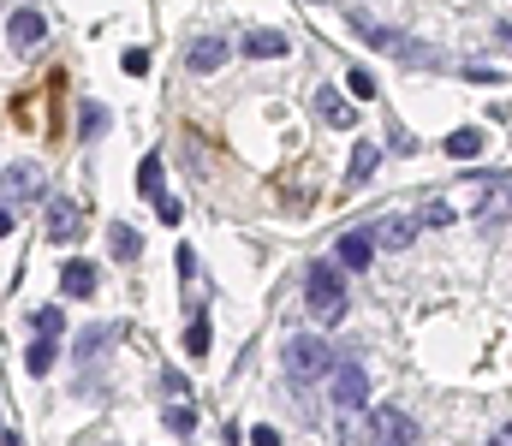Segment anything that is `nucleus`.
<instances>
[{"label":"nucleus","instance_id":"nucleus-1","mask_svg":"<svg viewBox=\"0 0 512 446\" xmlns=\"http://www.w3.org/2000/svg\"><path fill=\"white\" fill-rule=\"evenodd\" d=\"M304 304H310L316 328H334L340 315H346V274L334 262H316L310 280H304Z\"/></svg>","mask_w":512,"mask_h":446},{"label":"nucleus","instance_id":"nucleus-2","mask_svg":"<svg viewBox=\"0 0 512 446\" xmlns=\"http://www.w3.org/2000/svg\"><path fill=\"white\" fill-rule=\"evenodd\" d=\"M286 375H292L298 387L328 381V375H334V351H328V339H316V333H292V339H286Z\"/></svg>","mask_w":512,"mask_h":446},{"label":"nucleus","instance_id":"nucleus-3","mask_svg":"<svg viewBox=\"0 0 512 446\" xmlns=\"http://www.w3.org/2000/svg\"><path fill=\"white\" fill-rule=\"evenodd\" d=\"M42 191H48V185H42L36 161H19V167H6V179H0V203H6V209H24V203H36Z\"/></svg>","mask_w":512,"mask_h":446},{"label":"nucleus","instance_id":"nucleus-4","mask_svg":"<svg viewBox=\"0 0 512 446\" xmlns=\"http://www.w3.org/2000/svg\"><path fill=\"white\" fill-rule=\"evenodd\" d=\"M78 233H84V203L78 196H48V238L72 244Z\"/></svg>","mask_w":512,"mask_h":446},{"label":"nucleus","instance_id":"nucleus-5","mask_svg":"<svg viewBox=\"0 0 512 446\" xmlns=\"http://www.w3.org/2000/svg\"><path fill=\"white\" fill-rule=\"evenodd\" d=\"M6 42H12L19 54H36L42 42H48V19H42V12H30V6H19V12L6 19Z\"/></svg>","mask_w":512,"mask_h":446},{"label":"nucleus","instance_id":"nucleus-6","mask_svg":"<svg viewBox=\"0 0 512 446\" xmlns=\"http://www.w3.org/2000/svg\"><path fill=\"white\" fill-rule=\"evenodd\" d=\"M375 238V251H412V238H417V214H381L370 227Z\"/></svg>","mask_w":512,"mask_h":446},{"label":"nucleus","instance_id":"nucleus-7","mask_svg":"<svg viewBox=\"0 0 512 446\" xmlns=\"http://www.w3.org/2000/svg\"><path fill=\"white\" fill-rule=\"evenodd\" d=\"M328 381H334V405H340V410H357L364 399H370V375H364L357 363H334V375H328Z\"/></svg>","mask_w":512,"mask_h":446},{"label":"nucleus","instance_id":"nucleus-8","mask_svg":"<svg viewBox=\"0 0 512 446\" xmlns=\"http://www.w3.org/2000/svg\"><path fill=\"white\" fill-rule=\"evenodd\" d=\"M352 30L370 42V48H381V54H405V36H399L394 24H375V19H364V12H352Z\"/></svg>","mask_w":512,"mask_h":446},{"label":"nucleus","instance_id":"nucleus-9","mask_svg":"<svg viewBox=\"0 0 512 446\" xmlns=\"http://www.w3.org/2000/svg\"><path fill=\"white\" fill-rule=\"evenodd\" d=\"M227 54H233V48H227L220 36H197L191 48H185V66H191V72H220Z\"/></svg>","mask_w":512,"mask_h":446},{"label":"nucleus","instance_id":"nucleus-10","mask_svg":"<svg viewBox=\"0 0 512 446\" xmlns=\"http://www.w3.org/2000/svg\"><path fill=\"white\" fill-rule=\"evenodd\" d=\"M500 214H512V185H507V179H489V173H483V203H476V220L489 227V220H500Z\"/></svg>","mask_w":512,"mask_h":446},{"label":"nucleus","instance_id":"nucleus-11","mask_svg":"<svg viewBox=\"0 0 512 446\" xmlns=\"http://www.w3.org/2000/svg\"><path fill=\"white\" fill-rule=\"evenodd\" d=\"M370 428L381 434V441H394V446H412V441H417V423L405 417V410H375Z\"/></svg>","mask_w":512,"mask_h":446},{"label":"nucleus","instance_id":"nucleus-12","mask_svg":"<svg viewBox=\"0 0 512 446\" xmlns=\"http://www.w3.org/2000/svg\"><path fill=\"white\" fill-rule=\"evenodd\" d=\"M340 268H352V274H364V268H370V262H375V238L370 233H346V238H340Z\"/></svg>","mask_w":512,"mask_h":446},{"label":"nucleus","instance_id":"nucleus-13","mask_svg":"<svg viewBox=\"0 0 512 446\" xmlns=\"http://www.w3.org/2000/svg\"><path fill=\"white\" fill-rule=\"evenodd\" d=\"M316 119H322V125H334V131H352V125H357V114L334 96V90H316Z\"/></svg>","mask_w":512,"mask_h":446},{"label":"nucleus","instance_id":"nucleus-14","mask_svg":"<svg viewBox=\"0 0 512 446\" xmlns=\"http://www.w3.org/2000/svg\"><path fill=\"white\" fill-rule=\"evenodd\" d=\"M244 54H251V60H286V54H292V42L280 36V30H251V36H244Z\"/></svg>","mask_w":512,"mask_h":446},{"label":"nucleus","instance_id":"nucleus-15","mask_svg":"<svg viewBox=\"0 0 512 446\" xmlns=\"http://www.w3.org/2000/svg\"><path fill=\"white\" fill-rule=\"evenodd\" d=\"M60 291L66 298H96V268L90 262H66L60 268Z\"/></svg>","mask_w":512,"mask_h":446},{"label":"nucleus","instance_id":"nucleus-16","mask_svg":"<svg viewBox=\"0 0 512 446\" xmlns=\"http://www.w3.org/2000/svg\"><path fill=\"white\" fill-rule=\"evenodd\" d=\"M167 428H173L179 441L197 434V410H191V399H167Z\"/></svg>","mask_w":512,"mask_h":446},{"label":"nucleus","instance_id":"nucleus-17","mask_svg":"<svg viewBox=\"0 0 512 446\" xmlns=\"http://www.w3.org/2000/svg\"><path fill=\"white\" fill-rule=\"evenodd\" d=\"M375 167H381V149H375V143H357V149H352V167H346V179H352V185H364Z\"/></svg>","mask_w":512,"mask_h":446},{"label":"nucleus","instance_id":"nucleus-18","mask_svg":"<svg viewBox=\"0 0 512 446\" xmlns=\"http://www.w3.org/2000/svg\"><path fill=\"white\" fill-rule=\"evenodd\" d=\"M114 339H119V328H90V333L78 339V363H96V357L114 346Z\"/></svg>","mask_w":512,"mask_h":446},{"label":"nucleus","instance_id":"nucleus-19","mask_svg":"<svg viewBox=\"0 0 512 446\" xmlns=\"http://www.w3.org/2000/svg\"><path fill=\"white\" fill-rule=\"evenodd\" d=\"M483 143H489L483 131H453V137H447V155H453V161H476V155H483Z\"/></svg>","mask_w":512,"mask_h":446},{"label":"nucleus","instance_id":"nucleus-20","mask_svg":"<svg viewBox=\"0 0 512 446\" xmlns=\"http://www.w3.org/2000/svg\"><path fill=\"white\" fill-rule=\"evenodd\" d=\"M108 244H114V256H119V262H132V256H143V238L132 233V227H125V220H119L114 233H108Z\"/></svg>","mask_w":512,"mask_h":446},{"label":"nucleus","instance_id":"nucleus-21","mask_svg":"<svg viewBox=\"0 0 512 446\" xmlns=\"http://www.w3.org/2000/svg\"><path fill=\"white\" fill-rule=\"evenodd\" d=\"M24 369H30V375H48V369H54V339H42V333H36V346L24 351Z\"/></svg>","mask_w":512,"mask_h":446},{"label":"nucleus","instance_id":"nucleus-22","mask_svg":"<svg viewBox=\"0 0 512 446\" xmlns=\"http://www.w3.org/2000/svg\"><path fill=\"white\" fill-rule=\"evenodd\" d=\"M346 90H352L357 101H375V96H381V84H375V72H364V66H352V72H346Z\"/></svg>","mask_w":512,"mask_h":446},{"label":"nucleus","instance_id":"nucleus-23","mask_svg":"<svg viewBox=\"0 0 512 446\" xmlns=\"http://www.w3.org/2000/svg\"><path fill=\"white\" fill-rule=\"evenodd\" d=\"M138 191L156 203L161 196V155H143V167H138Z\"/></svg>","mask_w":512,"mask_h":446},{"label":"nucleus","instance_id":"nucleus-24","mask_svg":"<svg viewBox=\"0 0 512 446\" xmlns=\"http://www.w3.org/2000/svg\"><path fill=\"white\" fill-rule=\"evenodd\" d=\"M30 322H36V333H42V339H60V328H66V315H60L54 304H42V310L30 315Z\"/></svg>","mask_w":512,"mask_h":446},{"label":"nucleus","instance_id":"nucleus-25","mask_svg":"<svg viewBox=\"0 0 512 446\" xmlns=\"http://www.w3.org/2000/svg\"><path fill=\"white\" fill-rule=\"evenodd\" d=\"M179 268H185V291H191V304H197V298H203V280H197V251H191V244L179 251Z\"/></svg>","mask_w":512,"mask_h":446},{"label":"nucleus","instance_id":"nucleus-26","mask_svg":"<svg viewBox=\"0 0 512 446\" xmlns=\"http://www.w3.org/2000/svg\"><path fill=\"white\" fill-rule=\"evenodd\" d=\"M78 119H84V137H96L101 125H108V108H101V101H84V108H78Z\"/></svg>","mask_w":512,"mask_h":446},{"label":"nucleus","instance_id":"nucleus-27","mask_svg":"<svg viewBox=\"0 0 512 446\" xmlns=\"http://www.w3.org/2000/svg\"><path fill=\"white\" fill-rule=\"evenodd\" d=\"M417 220H429V227H453L459 214L447 209V203H423V209H417Z\"/></svg>","mask_w":512,"mask_h":446},{"label":"nucleus","instance_id":"nucleus-28","mask_svg":"<svg viewBox=\"0 0 512 446\" xmlns=\"http://www.w3.org/2000/svg\"><path fill=\"white\" fill-rule=\"evenodd\" d=\"M185 351H191V357L209 351V322H191V328H185Z\"/></svg>","mask_w":512,"mask_h":446},{"label":"nucleus","instance_id":"nucleus-29","mask_svg":"<svg viewBox=\"0 0 512 446\" xmlns=\"http://www.w3.org/2000/svg\"><path fill=\"white\" fill-rule=\"evenodd\" d=\"M161 393H167V399H191V381H185L179 369H167V375H161Z\"/></svg>","mask_w":512,"mask_h":446},{"label":"nucleus","instance_id":"nucleus-30","mask_svg":"<svg viewBox=\"0 0 512 446\" xmlns=\"http://www.w3.org/2000/svg\"><path fill=\"white\" fill-rule=\"evenodd\" d=\"M156 214L167 220V227H179V214H185V209H179V196H167V191H161V196H156Z\"/></svg>","mask_w":512,"mask_h":446},{"label":"nucleus","instance_id":"nucleus-31","mask_svg":"<svg viewBox=\"0 0 512 446\" xmlns=\"http://www.w3.org/2000/svg\"><path fill=\"white\" fill-rule=\"evenodd\" d=\"M251 446H280V428H268V423H256V428H251Z\"/></svg>","mask_w":512,"mask_h":446},{"label":"nucleus","instance_id":"nucleus-32","mask_svg":"<svg viewBox=\"0 0 512 446\" xmlns=\"http://www.w3.org/2000/svg\"><path fill=\"white\" fill-rule=\"evenodd\" d=\"M125 72H132V78H143V72H149V54H143V48H132V54H125Z\"/></svg>","mask_w":512,"mask_h":446},{"label":"nucleus","instance_id":"nucleus-33","mask_svg":"<svg viewBox=\"0 0 512 446\" xmlns=\"http://www.w3.org/2000/svg\"><path fill=\"white\" fill-rule=\"evenodd\" d=\"M465 78L471 84H500V72H489V66H465Z\"/></svg>","mask_w":512,"mask_h":446},{"label":"nucleus","instance_id":"nucleus-34","mask_svg":"<svg viewBox=\"0 0 512 446\" xmlns=\"http://www.w3.org/2000/svg\"><path fill=\"white\" fill-rule=\"evenodd\" d=\"M12 233V209H6V203H0V238Z\"/></svg>","mask_w":512,"mask_h":446},{"label":"nucleus","instance_id":"nucleus-35","mask_svg":"<svg viewBox=\"0 0 512 446\" xmlns=\"http://www.w3.org/2000/svg\"><path fill=\"white\" fill-rule=\"evenodd\" d=\"M489 446H512V423H507V428H500V434H494V441H489Z\"/></svg>","mask_w":512,"mask_h":446},{"label":"nucleus","instance_id":"nucleus-36","mask_svg":"<svg viewBox=\"0 0 512 446\" xmlns=\"http://www.w3.org/2000/svg\"><path fill=\"white\" fill-rule=\"evenodd\" d=\"M507 36H512V30H507Z\"/></svg>","mask_w":512,"mask_h":446}]
</instances>
